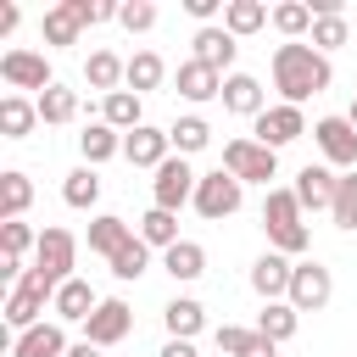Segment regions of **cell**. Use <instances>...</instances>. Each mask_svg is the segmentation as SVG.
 I'll list each match as a JSON object with an SVG mask.
<instances>
[{
	"instance_id": "obj_22",
	"label": "cell",
	"mask_w": 357,
	"mask_h": 357,
	"mask_svg": "<svg viewBox=\"0 0 357 357\" xmlns=\"http://www.w3.org/2000/svg\"><path fill=\"white\" fill-rule=\"evenodd\" d=\"M100 307V296L89 290V279H67L61 290H56V301H50V312H56V324H89V312Z\"/></svg>"
},
{
	"instance_id": "obj_23",
	"label": "cell",
	"mask_w": 357,
	"mask_h": 357,
	"mask_svg": "<svg viewBox=\"0 0 357 357\" xmlns=\"http://www.w3.org/2000/svg\"><path fill=\"white\" fill-rule=\"evenodd\" d=\"M162 324H167V340H195V335L206 329V307H201L195 296H173V301L162 307Z\"/></svg>"
},
{
	"instance_id": "obj_36",
	"label": "cell",
	"mask_w": 357,
	"mask_h": 357,
	"mask_svg": "<svg viewBox=\"0 0 357 357\" xmlns=\"http://www.w3.org/2000/svg\"><path fill=\"white\" fill-rule=\"evenodd\" d=\"M61 201L78 206V212H89V206L100 201V173H95V167H73L67 184H61Z\"/></svg>"
},
{
	"instance_id": "obj_10",
	"label": "cell",
	"mask_w": 357,
	"mask_h": 357,
	"mask_svg": "<svg viewBox=\"0 0 357 357\" xmlns=\"http://www.w3.org/2000/svg\"><path fill=\"white\" fill-rule=\"evenodd\" d=\"M329 296H335L329 268H324V262H296V273H290V296H284V301H290L296 312H324Z\"/></svg>"
},
{
	"instance_id": "obj_34",
	"label": "cell",
	"mask_w": 357,
	"mask_h": 357,
	"mask_svg": "<svg viewBox=\"0 0 357 357\" xmlns=\"http://www.w3.org/2000/svg\"><path fill=\"white\" fill-rule=\"evenodd\" d=\"M162 78H167V61H162L156 50H134V56H128V89H134V95L162 89Z\"/></svg>"
},
{
	"instance_id": "obj_7",
	"label": "cell",
	"mask_w": 357,
	"mask_h": 357,
	"mask_svg": "<svg viewBox=\"0 0 357 357\" xmlns=\"http://www.w3.org/2000/svg\"><path fill=\"white\" fill-rule=\"evenodd\" d=\"M73 262H78V240H73V229H45V234H39V245H33V268L61 290L67 279H78V273H73Z\"/></svg>"
},
{
	"instance_id": "obj_27",
	"label": "cell",
	"mask_w": 357,
	"mask_h": 357,
	"mask_svg": "<svg viewBox=\"0 0 357 357\" xmlns=\"http://www.w3.org/2000/svg\"><path fill=\"white\" fill-rule=\"evenodd\" d=\"M33 106H39V123H73L78 112H84V100H78V89H67V84H50L45 95H33Z\"/></svg>"
},
{
	"instance_id": "obj_21",
	"label": "cell",
	"mask_w": 357,
	"mask_h": 357,
	"mask_svg": "<svg viewBox=\"0 0 357 357\" xmlns=\"http://www.w3.org/2000/svg\"><path fill=\"white\" fill-rule=\"evenodd\" d=\"M223 112H234V117H262L268 112V100H262V84L251 78V73H229L223 78Z\"/></svg>"
},
{
	"instance_id": "obj_19",
	"label": "cell",
	"mask_w": 357,
	"mask_h": 357,
	"mask_svg": "<svg viewBox=\"0 0 357 357\" xmlns=\"http://www.w3.org/2000/svg\"><path fill=\"white\" fill-rule=\"evenodd\" d=\"M212 340L223 357H279V346L268 335H257V324H218Z\"/></svg>"
},
{
	"instance_id": "obj_48",
	"label": "cell",
	"mask_w": 357,
	"mask_h": 357,
	"mask_svg": "<svg viewBox=\"0 0 357 357\" xmlns=\"http://www.w3.org/2000/svg\"><path fill=\"white\" fill-rule=\"evenodd\" d=\"M218 357H223V351H218Z\"/></svg>"
},
{
	"instance_id": "obj_26",
	"label": "cell",
	"mask_w": 357,
	"mask_h": 357,
	"mask_svg": "<svg viewBox=\"0 0 357 357\" xmlns=\"http://www.w3.org/2000/svg\"><path fill=\"white\" fill-rule=\"evenodd\" d=\"M84 84L112 95L117 84H128V61H123L117 50H89V61H84Z\"/></svg>"
},
{
	"instance_id": "obj_46",
	"label": "cell",
	"mask_w": 357,
	"mask_h": 357,
	"mask_svg": "<svg viewBox=\"0 0 357 357\" xmlns=\"http://www.w3.org/2000/svg\"><path fill=\"white\" fill-rule=\"evenodd\" d=\"M67 357H100V346H89V340H73V346H67Z\"/></svg>"
},
{
	"instance_id": "obj_13",
	"label": "cell",
	"mask_w": 357,
	"mask_h": 357,
	"mask_svg": "<svg viewBox=\"0 0 357 357\" xmlns=\"http://www.w3.org/2000/svg\"><path fill=\"white\" fill-rule=\"evenodd\" d=\"M307 134V117H301V106H268L262 117H257V145H268V151H284L290 139H301Z\"/></svg>"
},
{
	"instance_id": "obj_20",
	"label": "cell",
	"mask_w": 357,
	"mask_h": 357,
	"mask_svg": "<svg viewBox=\"0 0 357 357\" xmlns=\"http://www.w3.org/2000/svg\"><path fill=\"white\" fill-rule=\"evenodd\" d=\"M11 357H67V329L50 318V324H33L22 335H11Z\"/></svg>"
},
{
	"instance_id": "obj_14",
	"label": "cell",
	"mask_w": 357,
	"mask_h": 357,
	"mask_svg": "<svg viewBox=\"0 0 357 357\" xmlns=\"http://www.w3.org/2000/svg\"><path fill=\"white\" fill-rule=\"evenodd\" d=\"M290 190H296L301 212H329V206H335V190H340V173H335V167H324V162H318V167L307 162V167L296 173V184H290Z\"/></svg>"
},
{
	"instance_id": "obj_2",
	"label": "cell",
	"mask_w": 357,
	"mask_h": 357,
	"mask_svg": "<svg viewBox=\"0 0 357 357\" xmlns=\"http://www.w3.org/2000/svg\"><path fill=\"white\" fill-rule=\"evenodd\" d=\"M262 229H268V245H273L279 257H301V251L312 245V229L301 223L296 190H268V201H262Z\"/></svg>"
},
{
	"instance_id": "obj_44",
	"label": "cell",
	"mask_w": 357,
	"mask_h": 357,
	"mask_svg": "<svg viewBox=\"0 0 357 357\" xmlns=\"http://www.w3.org/2000/svg\"><path fill=\"white\" fill-rule=\"evenodd\" d=\"M184 11H190L201 28H212V17H218V11H229V0H184Z\"/></svg>"
},
{
	"instance_id": "obj_4",
	"label": "cell",
	"mask_w": 357,
	"mask_h": 357,
	"mask_svg": "<svg viewBox=\"0 0 357 357\" xmlns=\"http://www.w3.org/2000/svg\"><path fill=\"white\" fill-rule=\"evenodd\" d=\"M240 201H245V184L234 178V173H223V167H212V173H201V184H195V212L206 218V223H223V218H234L240 212Z\"/></svg>"
},
{
	"instance_id": "obj_43",
	"label": "cell",
	"mask_w": 357,
	"mask_h": 357,
	"mask_svg": "<svg viewBox=\"0 0 357 357\" xmlns=\"http://www.w3.org/2000/svg\"><path fill=\"white\" fill-rule=\"evenodd\" d=\"M128 33H151L156 28V6L151 0H123V17H117Z\"/></svg>"
},
{
	"instance_id": "obj_40",
	"label": "cell",
	"mask_w": 357,
	"mask_h": 357,
	"mask_svg": "<svg viewBox=\"0 0 357 357\" xmlns=\"http://www.w3.org/2000/svg\"><path fill=\"white\" fill-rule=\"evenodd\" d=\"M145 268H151V245H145V240L134 234V240H128V245H123V251L112 257V273H117V279L128 284V279H139Z\"/></svg>"
},
{
	"instance_id": "obj_25",
	"label": "cell",
	"mask_w": 357,
	"mask_h": 357,
	"mask_svg": "<svg viewBox=\"0 0 357 357\" xmlns=\"http://www.w3.org/2000/svg\"><path fill=\"white\" fill-rule=\"evenodd\" d=\"M78 151H84V167H100V162H112V156H123V134L112 128V123H89L84 134H78Z\"/></svg>"
},
{
	"instance_id": "obj_39",
	"label": "cell",
	"mask_w": 357,
	"mask_h": 357,
	"mask_svg": "<svg viewBox=\"0 0 357 357\" xmlns=\"http://www.w3.org/2000/svg\"><path fill=\"white\" fill-rule=\"evenodd\" d=\"M346 39H351V22H346V11H335V17H318V22H312V39H307V45L329 56V50H340Z\"/></svg>"
},
{
	"instance_id": "obj_38",
	"label": "cell",
	"mask_w": 357,
	"mask_h": 357,
	"mask_svg": "<svg viewBox=\"0 0 357 357\" xmlns=\"http://www.w3.org/2000/svg\"><path fill=\"white\" fill-rule=\"evenodd\" d=\"M312 22H318V17H312V6H307V0H284V6H273V28H279L284 39H301Z\"/></svg>"
},
{
	"instance_id": "obj_16",
	"label": "cell",
	"mask_w": 357,
	"mask_h": 357,
	"mask_svg": "<svg viewBox=\"0 0 357 357\" xmlns=\"http://www.w3.org/2000/svg\"><path fill=\"white\" fill-rule=\"evenodd\" d=\"M195 61H206L212 73H223L229 78V67H234V56H240V39L223 28V22H212V28H195Z\"/></svg>"
},
{
	"instance_id": "obj_8",
	"label": "cell",
	"mask_w": 357,
	"mask_h": 357,
	"mask_svg": "<svg viewBox=\"0 0 357 357\" xmlns=\"http://www.w3.org/2000/svg\"><path fill=\"white\" fill-rule=\"evenodd\" d=\"M312 139L324 151V167L357 173V128H351V117H318L312 123Z\"/></svg>"
},
{
	"instance_id": "obj_28",
	"label": "cell",
	"mask_w": 357,
	"mask_h": 357,
	"mask_svg": "<svg viewBox=\"0 0 357 357\" xmlns=\"http://www.w3.org/2000/svg\"><path fill=\"white\" fill-rule=\"evenodd\" d=\"M100 123H112L117 134H134V128L145 123V112H139V95H134V89H112V95L100 100Z\"/></svg>"
},
{
	"instance_id": "obj_41",
	"label": "cell",
	"mask_w": 357,
	"mask_h": 357,
	"mask_svg": "<svg viewBox=\"0 0 357 357\" xmlns=\"http://www.w3.org/2000/svg\"><path fill=\"white\" fill-rule=\"evenodd\" d=\"M329 218H335V229H357V173H340V190H335Z\"/></svg>"
},
{
	"instance_id": "obj_6",
	"label": "cell",
	"mask_w": 357,
	"mask_h": 357,
	"mask_svg": "<svg viewBox=\"0 0 357 357\" xmlns=\"http://www.w3.org/2000/svg\"><path fill=\"white\" fill-rule=\"evenodd\" d=\"M195 184H201V173L190 167V156H167V162L156 167V178H151V206L178 212L184 201H195Z\"/></svg>"
},
{
	"instance_id": "obj_33",
	"label": "cell",
	"mask_w": 357,
	"mask_h": 357,
	"mask_svg": "<svg viewBox=\"0 0 357 357\" xmlns=\"http://www.w3.org/2000/svg\"><path fill=\"white\" fill-rule=\"evenodd\" d=\"M28 201H33V178L28 173H0V223H11V218H22L28 212Z\"/></svg>"
},
{
	"instance_id": "obj_29",
	"label": "cell",
	"mask_w": 357,
	"mask_h": 357,
	"mask_svg": "<svg viewBox=\"0 0 357 357\" xmlns=\"http://www.w3.org/2000/svg\"><path fill=\"white\" fill-rule=\"evenodd\" d=\"M128 240H134V229H128V223H123L117 212H100V218L89 223V251H100L106 262H112V257H117V251H123Z\"/></svg>"
},
{
	"instance_id": "obj_12",
	"label": "cell",
	"mask_w": 357,
	"mask_h": 357,
	"mask_svg": "<svg viewBox=\"0 0 357 357\" xmlns=\"http://www.w3.org/2000/svg\"><path fill=\"white\" fill-rule=\"evenodd\" d=\"M128 329H134V307H128V301H117V296H106V301L89 312V324H84V340L106 351V346L128 340Z\"/></svg>"
},
{
	"instance_id": "obj_17",
	"label": "cell",
	"mask_w": 357,
	"mask_h": 357,
	"mask_svg": "<svg viewBox=\"0 0 357 357\" xmlns=\"http://www.w3.org/2000/svg\"><path fill=\"white\" fill-rule=\"evenodd\" d=\"M123 156L134 162V167H162L167 156H173V139H167V128H151V123H139L134 134H123Z\"/></svg>"
},
{
	"instance_id": "obj_3",
	"label": "cell",
	"mask_w": 357,
	"mask_h": 357,
	"mask_svg": "<svg viewBox=\"0 0 357 357\" xmlns=\"http://www.w3.org/2000/svg\"><path fill=\"white\" fill-rule=\"evenodd\" d=\"M50 301H56V284H50L39 268H28V273L11 284V296H6V324H11L17 335H22V329H33V324H45L39 312H45Z\"/></svg>"
},
{
	"instance_id": "obj_37",
	"label": "cell",
	"mask_w": 357,
	"mask_h": 357,
	"mask_svg": "<svg viewBox=\"0 0 357 357\" xmlns=\"http://www.w3.org/2000/svg\"><path fill=\"white\" fill-rule=\"evenodd\" d=\"M139 240H145V245H156V251L178 245V212H162V206H151V212L139 218Z\"/></svg>"
},
{
	"instance_id": "obj_30",
	"label": "cell",
	"mask_w": 357,
	"mask_h": 357,
	"mask_svg": "<svg viewBox=\"0 0 357 357\" xmlns=\"http://www.w3.org/2000/svg\"><path fill=\"white\" fill-rule=\"evenodd\" d=\"M33 123H39V106H33L28 95H6V100H0V134H6V139H28Z\"/></svg>"
},
{
	"instance_id": "obj_31",
	"label": "cell",
	"mask_w": 357,
	"mask_h": 357,
	"mask_svg": "<svg viewBox=\"0 0 357 357\" xmlns=\"http://www.w3.org/2000/svg\"><path fill=\"white\" fill-rule=\"evenodd\" d=\"M296 324H301V312L290 301H262V312H257V335H268L273 346H284L296 335Z\"/></svg>"
},
{
	"instance_id": "obj_9",
	"label": "cell",
	"mask_w": 357,
	"mask_h": 357,
	"mask_svg": "<svg viewBox=\"0 0 357 357\" xmlns=\"http://www.w3.org/2000/svg\"><path fill=\"white\" fill-rule=\"evenodd\" d=\"M95 28V0H61L39 17V33L45 45H78V33Z\"/></svg>"
},
{
	"instance_id": "obj_15",
	"label": "cell",
	"mask_w": 357,
	"mask_h": 357,
	"mask_svg": "<svg viewBox=\"0 0 357 357\" xmlns=\"http://www.w3.org/2000/svg\"><path fill=\"white\" fill-rule=\"evenodd\" d=\"M173 89L190 100V106H206V100H223V73H212L206 61H178V73H173Z\"/></svg>"
},
{
	"instance_id": "obj_24",
	"label": "cell",
	"mask_w": 357,
	"mask_h": 357,
	"mask_svg": "<svg viewBox=\"0 0 357 357\" xmlns=\"http://www.w3.org/2000/svg\"><path fill=\"white\" fill-rule=\"evenodd\" d=\"M162 268L173 273V284H195L206 273V245L201 240H178V245L162 251Z\"/></svg>"
},
{
	"instance_id": "obj_5",
	"label": "cell",
	"mask_w": 357,
	"mask_h": 357,
	"mask_svg": "<svg viewBox=\"0 0 357 357\" xmlns=\"http://www.w3.org/2000/svg\"><path fill=\"white\" fill-rule=\"evenodd\" d=\"M223 173H234L240 184H268L279 173V151L257 145V139H229L223 145ZM273 190V184H268Z\"/></svg>"
},
{
	"instance_id": "obj_1",
	"label": "cell",
	"mask_w": 357,
	"mask_h": 357,
	"mask_svg": "<svg viewBox=\"0 0 357 357\" xmlns=\"http://www.w3.org/2000/svg\"><path fill=\"white\" fill-rule=\"evenodd\" d=\"M335 84V67L324 50H312L307 39H284L273 50V89L284 95V106H301L307 95H324Z\"/></svg>"
},
{
	"instance_id": "obj_18",
	"label": "cell",
	"mask_w": 357,
	"mask_h": 357,
	"mask_svg": "<svg viewBox=\"0 0 357 357\" xmlns=\"http://www.w3.org/2000/svg\"><path fill=\"white\" fill-rule=\"evenodd\" d=\"M290 273H296V262H290V257L262 251V257L251 262V290H257L262 301H284V296H290Z\"/></svg>"
},
{
	"instance_id": "obj_11",
	"label": "cell",
	"mask_w": 357,
	"mask_h": 357,
	"mask_svg": "<svg viewBox=\"0 0 357 357\" xmlns=\"http://www.w3.org/2000/svg\"><path fill=\"white\" fill-rule=\"evenodd\" d=\"M0 78H6L11 89H33V95H45V89L56 84L45 50H6V56H0Z\"/></svg>"
},
{
	"instance_id": "obj_47",
	"label": "cell",
	"mask_w": 357,
	"mask_h": 357,
	"mask_svg": "<svg viewBox=\"0 0 357 357\" xmlns=\"http://www.w3.org/2000/svg\"><path fill=\"white\" fill-rule=\"evenodd\" d=\"M346 117H351V128H357V100H351V112H346Z\"/></svg>"
},
{
	"instance_id": "obj_32",
	"label": "cell",
	"mask_w": 357,
	"mask_h": 357,
	"mask_svg": "<svg viewBox=\"0 0 357 357\" xmlns=\"http://www.w3.org/2000/svg\"><path fill=\"white\" fill-rule=\"evenodd\" d=\"M268 22H273V11H268L262 0H229V11H223V28H229L234 39H245V33L268 28Z\"/></svg>"
},
{
	"instance_id": "obj_35",
	"label": "cell",
	"mask_w": 357,
	"mask_h": 357,
	"mask_svg": "<svg viewBox=\"0 0 357 357\" xmlns=\"http://www.w3.org/2000/svg\"><path fill=\"white\" fill-rule=\"evenodd\" d=\"M167 139H173V156H195V151H206L212 145V128H206V117H178L173 128H167Z\"/></svg>"
},
{
	"instance_id": "obj_45",
	"label": "cell",
	"mask_w": 357,
	"mask_h": 357,
	"mask_svg": "<svg viewBox=\"0 0 357 357\" xmlns=\"http://www.w3.org/2000/svg\"><path fill=\"white\" fill-rule=\"evenodd\" d=\"M162 357H201V351H195V340H167Z\"/></svg>"
},
{
	"instance_id": "obj_42",
	"label": "cell",
	"mask_w": 357,
	"mask_h": 357,
	"mask_svg": "<svg viewBox=\"0 0 357 357\" xmlns=\"http://www.w3.org/2000/svg\"><path fill=\"white\" fill-rule=\"evenodd\" d=\"M33 245H39V234H33L22 218L0 223V257H17V262H22V251H33Z\"/></svg>"
}]
</instances>
